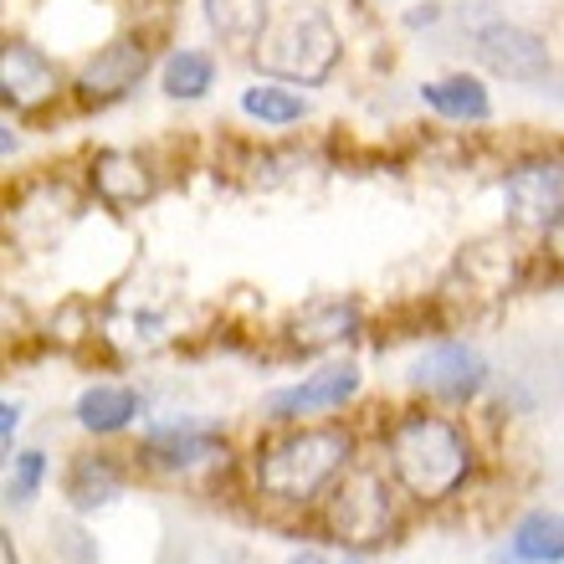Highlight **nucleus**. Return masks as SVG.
<instances>
[{"instance_id":"1","label":"nucleus","mask_w":564,"mask_h":564,"mask_svg":"<svg viewBox=\"0 0 564 564\" xmlns=\"http://www.w3.org/2000/svg\"><path fill=\"white\" fill-rule=\"evenodd\" d=\"M390 473L411 498H446L467 477V442L442 416H405L390 431Z\"/></svg>"},{"instance_id":"2","label":"nucleus","mask_w":564,"mask_h":564,"mask_svg":"<svg viewBox=\"0 0 564 564\" xmlns=\"http://www.w3.org/2000/svg\"><path fill=\"white\" fill-rule=\"evenodd\" d=\"M344 457H349V436L344 431H293V436L272 442L257 457V482H262L268 498L303 503L339 473Z\"/></svg>"},{"instance_id":"3","label":"nucleus","mask_w":564,"mask_h":564,"mask_svg":"<svg viewBox=\"0 0 564 564\" xmlns=\"http://www.w3.org/2000/svg\"><path fill=\"white\" fill-rule=\"evenodd\" d=\"M257 62H262V73L272 77H288V83H324L334 73V62H339V31L328 21L324 11H288L282 21H272L268 36L257 42Z\"/></svg>"},{"instance_id":"4","label":"nucleus","mask_w":564,"mask_h":564,"mask_svg":"<svg viewBox=\"0 0 564 564\" xmlns=\"http://www.w3.org/2000/svg\"><path fill=\"white\" fill-rule=\"evenodd\" d=\"M508 221L523 231H550L564 216V160H529L503 180Z\"/></svg>"},{"instance_id":"5","label":"nucleus","mask_w":564,"mask_h":564,"mask_svg":"<svg viewBox=\"0 0 564 564\" xmlns=\"http://www.w3.org/2000/svg\"><path fill=\"white\" fill-rule=\"evenodd\" d=\"M328 529L349 544H375L390 529V492L375 473H349L328 498Z\"/></svg>"},{"instance_id":"6","label":"nucleus","mask_w":564,"mask_h":564,"mask_svg":"<svg viewBox=\"0 0 564 564\" xmlns=\"http://www.w3.org/2000/svg\"><path fill=\"white\" fill-rule=\"evenodd\" d=\"M477 57L488 62L492 73L513 77V83H544L550 77V46L539 42L534 31L513 26V21H482L473 31Z\"/></svg>"},{"instance_id":"7","label":"nucleus","mask_w":564,"mask_h":564,"mask_svg":"<svg viewBox=\"0 0 564 564\" xmlns=\"http://www.w3.org/2000/svg\"><path fill=\"white\" fill-rule=\"evenodd\" d=\"M482 359L467 349V344H436V349H426V355L416 359V370H411V380H416L426 395H442V401H467V395H477L482 390Z\"/></svg>"},{"instance_id":"8","label":"nucleus","mask_w":564,"mask_h":564,"mask_svg":"<svg viewBox=\"0 0 564 564\" xmlns=\"http://www.w3.org/2000/svg\"><path fill=\"white\" fill-rule=\"evenodd\" d=\"M355 390H359V370H355V365H324V370H313L303 386L278 390V395L268 401V411L278 421L313 416V411H334V405H344Z\"/></svg>"},{"instance_id":"9","label":"nucleus","mask_w":564,"mask_h":564,"mask_svg":"<svg viewBox=\"0 0 564 564\" xmlns=\"http://www.w3.org/2000/svg\"><path fill=\"white\" fill-rule=\"evenodd\" d=\"M144 67H149V46L123 36V42H108L98 57L83 62L77 88H83V98H119L144 77Z\"/></svg>"},{"instance_id":"10","label":"nucleus","mask_w":564,"mask_h":564,"mask_svg":"<svg viewBox=\"0 0 564 564\" xmlns=\"http://www.w3.org/2000/svg\"><path fill=\"white\" fill-rule=\"evenodd\" d=\"M0 88H6V104L15 108H36L57 93V67L42 46L31 42H11L6 57H0Z\"/></svg>"},{"instance_id":"11","label":"nucleus","mask_w":564,"mask_h":564,"mask_svg":"<svg viewBox=\"0 0 564 564\" xmlns=\"http://www.w3.org/2000/svg\"><path fill=\"white\" fill-rule=\"evenodd\" d=\"M93 191H98V200H104V206L129 210V206H139V200H149V195H154V170H149L139 154L108 149V154H98V160H93Z\"/></svg>"},{"instance_id":"12","label":"nucleus","mask_w":564,"mask_h":564,"mask_svg":"<svg viewBox=\"0 0 564 564\" xmlns=\"http://www.w3.org/2000/svg\"><path fill=\"white\" fill-rule=\"evenodd\" d=\"M206 21L226 46L237 52H257V42L268 36V0H206Z\"/></svg>"},{"instance_id":"13","label":"nucleus","mask_w":564,"mask_h":564,"mask_svg":"<svg viewBox=\"0 0 564 564\" xmlns=\"http://www.w3.org/2000/svg\"><path fill=\"white\" fill-rule=\"evenodd\" d=\"M134 416H139V401H134V390L129 386H93V390H83V401H77V421H83V431H98V436L123 431Z\"/></svg>"},{"instance_id":"14","label":"nucleus","mask_w":564,"mask_h":564,"mask_svg":"<svg viewBox=\"0 0 564 564\" xmlns=\"http://www.w3.org/2000/svg\"><path fill=\"white\" fill-rule=\"evenodd\" d=\"M421 104L436 108L442 119H488L492 104H488V88L477 77H442V83H426L421 88Z\"/></svg>"},{"instance_id":"15","label":"nucleus","mask_w":564,"mask_h":564,"mask_svg":"<svg viewBox=\"0 0 564 564\" xmlns=\"http://www.w3.org/2000/svg\"><path fill=\"white\" fill-rule=\"evenodd\" d=\"M513 564H560L564 560V519L560 513H529L513 534Z\"/></svg>"},{"instance_id":"16","label":"nucleus","mask_w":564,"mask_h":564,"mask_svg":"<svg viewBox=\"0 0 564 564\" xmlns=\"http://www.w3.org/2000/svg\"><path fill=\"white\" fill-rule=\"evenodd\" d=\"M221 457V442L210 431H154L149 436V462L154 467H195V462H210Z\"/></svg>"},{"instance_id":"17","label":"nucleus","mask_w":564,"mask_h":564,"mask_svg":"<svg viewBox=\"0 0 564 564\" xmlns=\"http://www.w3.org/2000/svg\"><path fill=\"white\" fill-rule=\"evenodd\" d=\"M355 324H359V313L349 308V303H318V308H308L293 324V344H303V349L339 344V339H349V334H355Z\"/></svg>"},{"instance_id":"18","label":"nucleus","mask_w":564,"mask_h":564,"mask_svg":"<svg viewBox=\"0 0 564 564\" xmlns=\"http://www.w3.org/2000/svg\"><path fill=\"white\" fill-rule=\"evenodd\" d=\"M119 492V467L108 457H77L73 477H67V498H73L77 508H98L108 503Z\"/></svg>"},{"instance_id":"19","label":"nucleus","mask_w":564,"mask_h":564,"mask_svg":"<svg viewBox=\"0 0 564 564\" xmlns=\"http://www.w3.org/2000/svg\"><path fill=\"white\" fill-rule=\"evenodd\" d=\"M210 77H216V62L206 57V52H191V46H180L175 57L164 62V93L170 98H206L210 88Z\"/></svg>"},{"instance_id":"20","label":"nucleus","mask_w":564,"mask_h":564,"mask_svg":"<svg viewBox=\"0 0 564 564\" xmlns=\"http://www.w3.org/2000/svg\"><path fill=\"white\" fill-rule=\"evenodd\" d=\"M241 113H252L262 123H297L308 113V98H297L293 88H278V83H257L241 93Z\"/></svg>"},{"instance_id":"21","label":"nucleus","mask_w":564,"mask_h":564,"mask_svg":"<svg viewBox=\"0 0 564 564\" xmlns=\"http://www.w3.org/2000/svg\"><path fill=\"white\" fill-rule=\"evenodd\" d=\"M42 473H46V457H42V452H21V457H15L11 482H6V498H11V503H26L31 492L42 488Z\"/></svg>"},{"instance_id":"22","label":"nucleus","mask_w":564,"mask_h":564,"mask_svg":"<svg viewBox=\"0 0 564 564\" xmlns=\"http://www.w3.org/2000/svg\"><path fill=\"white\" fill-rule=\"evenodd\" d=\"M15 426H21V405L6 401L0 405V446H6V452H11V442H15Z\"/></svg>"},{"instance_id":"23","label":"nucleus","mask_w":564,"mask_h":564,"mask_svg":"<svg viewBox=\"0 0 564 564\" xmlns=\"http://www.w3.org/2000/svg\"><path fill=\"white\" fill-rule=\"evenodd\" d=\"M293 564H359V554H324V550H297Z\"/></svg>"},{"instance_id":"24","label":"nucleus","mask_w":564,"mask_h":564,"mask_svg":"<svg viewBox=\"0 0 564 564\" xmlns=\"http://www.w3.org/2000/svg\"><path fill=\"white\" fill-rule=\"evenodd\" d=\"M544 237H550V257H554V262H560V268H564V216L550 226V231H544Z\"/></svg>"},{"instance_id":"25","label":"nucleus","mask_w":564,"mask_h":564,"mask_svg":"<svg viewBox=\"0 0 564 564\" xmlns=\"http://www.w3.org/2000/svg\"><path fill=\"white\" fill-rule=\"evenodd\" d=\"M0 564H15V554H11V544H0Z\"/></svg>"}]
</instances>
